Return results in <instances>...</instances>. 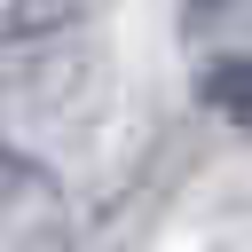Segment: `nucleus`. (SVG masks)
<instances>
[{
	"label": "nucleus",
	"instance_id": "nucleus-4",
	"mask_svg": "<svg viewBox=\"0 0 252 252\" xmlns=\"http://www.w3.org/2000/svg\"><path fill=\"white\" fill-rule=\"evenodd\" d=\"M181 8H197V16H213V8H228V0H181Z\"/></svg>",
	"mask_w": 252,
	"mask_h": 252
},
{
	"label": "nucleus",
	"instance_id": "nucleus-1",
	"mask_svg": "<svg viewBox=\"0 0 252 252\" xmlns=\"http://www.w3.org/2000/svg\"><path fill=\"white\" fill-rule=\"evenodd\" d=\"M197 102L213 118H228L236 134H252V55H220L197 71Z\"/></svg>",
	"mask_w": 252,
	"mask_h": 252
},
{
	"label": "nucleus",
	"instance_id": "nucleus-2",
	"mask_svg": "<svg viewBox=\"0 0 252 252\" xmlns=\"http://www.w3.org/2000/svg\"><path fill=\"white\" fill-rule=\"evenodd\" d=\"M87 16V0H0V47H24V39H55Z\"/></svg>",
	"mask_w": 252,
	"mask_h": 252
},
{
	"label": "nucleus",
	"instance_id": "nucleus-3",
	"mask_svg": "<svg viewBox=\"0 0 252 252\" xmlns=\"http://www.w3.org/2000/svg\"><path fill=\"white\" fill-rule=\"evenodd\" d=\"M24 173H32V165H24V150H16V142H8V134H0V197H8V189H16V181H24Z\"/></svg>",
	"mask_w": 252,
	"mask_h": 252
}]
</instances>
